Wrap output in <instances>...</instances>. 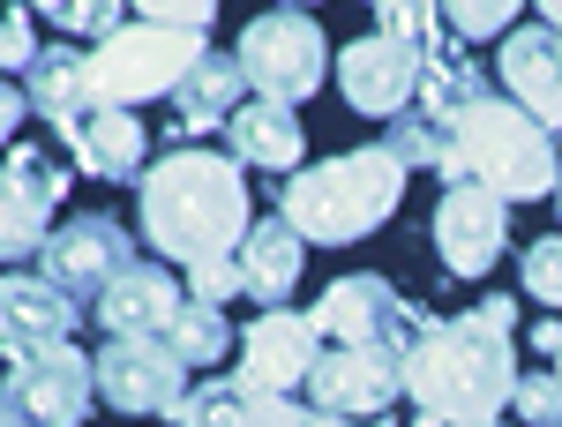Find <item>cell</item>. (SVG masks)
<instances>
[{
	"mask_svg": "<svg viewBox=\"0 0 562 427\" xmlns=\"http://www.w3.org/2000/svg\"><path fill=\"white\" fill-rule=\"evenodd\" d=\"M76 323H83V307L60 293L53 278H15V270H0V352L8 360H31V352H53V345L76 338Z\"/></svg>",
	"mask_w": 562,
	"mask_h": 427,
	"instance_id": "obj_15",
	"label": "cell"
},
{
	"mask_svg": "<svg viewBox=\"0 0 562 427\" xmlns=\"http://www.w3.org/2000/svg\"><path fill=\"white\" fill-rule=\"evenodd\" d=\"M233 427H360V420H338V413H315V405H293V397H248Z\"/></svg>",
	"mask_w": 562,
	"mask_h": 427,
	"instance_id": "obj_30",
	"label": "cell"
},
{
	"mask_svg": "<svg viewBox=\"0 0 562 427\" xmlns=\"http://www.w3.org/2000/svg\"><path fill=\"white\" fill-rule=\"evenodd\" d=\"M233 293H240V262H233V256H225V262H195V270H188V300L225 307Z\"/></svg>",
	"mask_w": 562,
	"mask_h": 427,
	"instance_id": "obj_36",
	"label": "cell"
},
{
	"mask_svg": "<svg viewBox=\"0 0 562 427\" xmlns=\"http://www.w3.org/2000/svg\"><path fill=\"white\" fill-rule=\"evenodd\" d=\"M128 262H135L128 225L105 217V211H83V217H68V225L38 248V278H53L76 307H98V293H105Z\"/></svg>",
	"mask_w": 562,
	"mask_h": 427,
	"instance_id": "obj_10",
	"label": "cell"
},
{
	"mask_svg": "<svg viewBox=\"0 0 562 427\" xmlns=\"http://www.w3.org/2000/svg\"><path fill=\"white\" fill-rule=\"evenodd\" d=\"M98 368V397L113 413H166L188 397V360L166 338H105V352L90 360Z\"/></svg>",
	"mask_w": 562,
	"mask_h": 427,
	"instance_id": "obj_12",
	"label": "cell"
},
{
	"mask_svg": "<svg viewBox=\"0 0 562 427\" xmlns=\"http://www.w3.org/2000/svg\"><path fill=\"white\" fill-rule=\"evenodd\" d=\"M225 158L233 166H262V172H301L307 158V128L293 105H278V98H248L233 121H225Z\"/></svg>",
	"mask_w": 562,
	"mask_h": 427,
	"instance_id": "obj_18",
	"label": "cell"
},
{
	"mask_svg": "<svg viewBox=\"0 0 562 427\" xmlns=\"http://www.w3.org/2000/svg\"><path fill=\"white\" fill-rule=\"evenodd\" d=\"M233 60H240V76H248L256 98H278V105L301 113V98L323 90L330 38H323V23H315L307 8H270V15H256V23L240 31Z\"/></svg>",
	"mask_w": 562,
	"mask_h": 427,
	"instance_id": "obj_6",
	"label": "cell"
},
{
	"mask_svg": "<svg viewBox=\"0 0 562 427\" xmlns=\"http://www.w3.org/2000/svg\"><path fill=\"white\" fill-rule=\"evenodd\" d=\"M503 90H510V105H525L540 128H562V31L548 23H518L510 38H503Z\"/></svg>",
	"mask_w": 562,
	"mask_h": 427,
	"instance_id": "obj_17",
	"label": "cell"
},
{
	"mask_svg": "<svg viewBox=\"0 0 562 427\" xmlns=\"http://www.w3.org/2000/svg\"><path fill=\"white\" fill-rule=\"evenodd\" d=\"M450 135H458V166H465V180L495 188L503 203H548V195H555V180H562L555 135L540 128L525 105H510V98L487 90Z\"/></svg>",
	"mask_w": 562,
	"mask_h": 427,
	"instance_id": "obj_4",
	"label": "cell"
},
{
	"mask_svg": "<svg viewBox=\"0 0 562 427\" xmlns=\"http://www.w3.org/2000/svg\"><path fill=\"white\" fill-rule=\"evenodd\" d=\"M383 150L397 158V166H435L442 180H465V166H458V135L442 128L435 113H420V105H405L397 121H383Z\"/></svg>",
	"mask_w": 562,
	"mask_h": 427,
	"instance_id": "obj_24",
	"label": "cell"
},
{
	"mask_svg": "<svg viewBox=\"0 0 562 427\" xmlns=\"http://www.w3.org/2000/svg\"><path fill=\"white\" fill-rule=\"evenodd\" d=\"M285 8H315V0H285Z\"/></svg>",
	"mask_w": 562,
	"mask_h": 427,
	"instance_id": "obj_40",
	"label": "cell"
},
{
	"mask_svg": "<svg viewBox=\"0 0 562 427\" xmlns=\"http://www.w3.org/2000/svg\"><path fill=\"white\" fill-rule=\"evenodd\" d=\"M307 315H315V330L330 345H397V352L420 338V323H428V315L397 293L390 278H375V270H346L338 285H323V300H315Z\"/></svg>",
	"mask_w": 562,
	"mask_h": 427,
	"instance_id": "obj_9",
	"label": "cell"
},
{
	"mask_svg": "<svg viewBox=\"0 0 562 427\" xmlns=\"http://www.w3.org/2000/svg\"><path fill=\"white\" fill-rule=\"evenodd\" d=\"M68 143V158L98 180H143V150H150V128L135 121V113H113V105H90L83 121H68L60 128Z\"/></svg>",
	"mask_w": 562,
	"mask_h": 427,
	"instance_id": "obj_19",
	"label": "cell"
},
{
	"mask_svg": "<svg viewBox=\"0 0 562 427\" xmlns=\"http://www.w3.org/2000/svg\"><path fill=\"white\" fill-rule=\"evenodd\" d=\"M23 113H31V98H23V90H15L8 76H0V143H8V135L23 128Z\"/></svg>",
	"mask_w": 562,
	"mask_h": 427,
	"instance_id": "obj_37",
	"label": "cell"
},
{
	"mask_svg": "<svg viewBox=\"0 0 562 427\" xmlns=\"http://www.w3.org/2000/svg\"><path fill=\"white\" fill-rule=\"evenodd\" d=\"M368 8H375V15H397V8H413V0H368Z\"/></svg>",
	"mask_w": 562,
	"mask_h": 427,
	"instance_id": "obj_39",
	"label": "cell"
},
{
	"mask_svg": "<svg viewBox=\"0 0 562 427\" xmlns=\"http://www.w3.org/2000/svg\"><path fill=\"white\" fill-rule=\"evenodd\" d=\"M45 240H53V195H38L31 180H15L0 166V262L38 256Z\"/></svg>",
	"mask_w": 562,
	"mask_h": 427,
	"instance_id": "obj_25",
	"label": "cell"
},
{
	"mask_svg": "<svg viewBox=\"0 0 562 427\" xmlns=\"http://www.w3.org/2000/svg\"><path fill=\"white\" fill-rule=\"evenodd\" d=\"M90 397H98V368L76 345H53V352H31L8 368L0 413H8V427H83Z\"/></svg>",
	"mask_w": 562,
	"mask_h": 427,
	"instance_id": "obj_8",
	"label": "cell"
},
{
	"mask_svg": "<svg viewBox=\"0 0 562 427\" xmlns=\"http://www.w3.org/2000/svg\"><path fill=\"white\" fill-rule=\"evenodd\" d=\"M532 345H540V352H562V323H540V330H532Z\"/></svg>",
	"mask_w": 562,
	"mask_h": 427,
	"instance_id": "obj_38",
	"label": "cell"
},
{
	"mask_svg": "<svg viewBox=\"0 0 562 427\" xmlns=\"http://www.w3.org/2000/svg\"><path fill=\"white\" fill-rule=\"evenodd\" d=\"M338 90H346L352 113L368 121H397L413 98H420V45L390 38V31H368L338 53Z\"/></svg>",
	"mask_w": 562,
	"mask_h": 427,
	"instance_id": "obj_14",
	"label": "cell"
},
{
	"mask_svg": "<svg viewBox=\"0 0 562 427\" xmlns=\"http://www.w3.org/2000/svg\"><path fill=\"white\" fill-rule=\"evenodd\" d=\"M128 8H143V23L195 31V38H211V23H217V0H128Z\"/></svg>",
	"mask_w": 562,
	"mask_h": 427,
	"instance_id": "obj_33",
	"label": "cell"
},
{
	"mask_svg": "<svg viewBox=\"0 0 562 427\" xmlns=\"http://www.w3.org/2000/svg\"><path fill=\"white\" fill-rule=\"evenodd\" d=\"M240 405H248V390H240V383L203 375V383L173 405V427H233V420H240Z\"/></svg>",
	"mask_w": 562,
	"mask_h": 427,
	"instance_id": "obj_29",
	"label": "cell"
},
{
	"mask_svg": "<svg viewBox=\"0 0 562 427\" xmlns=\"http://www.w3.org/2000/svg\"><path fill=\"white\" fill-rule=\"evenodd\" d=\"M188 307V293H180L173 262H143L135 256L105 293H98V323H105V338H166L173 330V315Z\"/></svg>",
	"mask_w": 562,
	"mask_h": 427,
	"instance_id": "obj_16",
	"label": "cell"
},
{
	"mask_svg": "<svg viewBox=\"0 0 562 427\" xmlns=\"http://www.w3.org/2000/svg\"><path fill=\"white\" fill-rule=\"evenodd\" d=\"M135 203H143V240L180 270L240 256V240L256 225L240 166L203 150V143H180L166 158H150L143 180H135Z\"/></svg>",
	"mask_w": 562,
	"mask_h": 427,
	"instance_id": "obj_2",
	"label": "cell"
},
{
	"mask_svg": "<svg viewBox=\"0 0 562 427\" xmlns=\"http://www.w3.org/2000/svg\"><path fill=\"white\" fill-rule=\"evenodd\" d=\"M315 360H323L315 315H301V307H262L256 323L240 330V375L233 383L248 390V397H293V390H307V368Z\"/></svg>",
	"mask_w": 562,
	"mask_h": 427,
	"instance_id": "obj_11",
	"label": "cell"
},
{
	"mask_svg": "<svg viewBox=\"0 0 562 427\" xmlns=\"http://www.w3.org/2000/svg\"><path fill=\"white\" fill-rule=\"evenodd\" d=\"M525 293L540 300V307H562V233L525 248Z\"/></svg>",
	"mask_w": 562,
	"mask_h": 427,
	"instance_id": "obj_31",
	"label": "cell"
},
{
	"mask_svg": "<svg viewBox=\"0 0 562 427\" xmlns=\"http://www.w3.org/2000/svg\"><path fill=\"white\" fill-rule=\"evenodd\" d=\"M435 248H442L450 278H487L510 248V203L480 180H450L435 203Z\"/></svg>",
	"mask_w": 562,
	"mask_h": 427,
	"instance_id": "obj_13",
	"label": "cell"
},
{
	"mask_svg": "<svg viewBox=\"0 0 562 427\" xmlns=\"http://www.w3.org/2000/svg\"><path fill=\"white\" fill-rule=\"evenodd\" d=\"M31 60H38V23L15 0V8H0V68H31Z\"/></svg>",
	"mask_w": 562,
	"mask_h": 427,
	"instance_id": "obj_35",
	"label": "cell"
},
{
	"mask_svg": "<svg viewBox=\"0 0 562 427\" xmlns=\"http://www.w3.org/2000/svg\"><path fill=\"white\" fill-rule=\"evenodd\" d=\"M23 8H31V15H45V23H60V31H68V38H113V31H121V8H128V0H23Z\"/></svg>",
	"mask_w": 562,
	"mask_h": 427,
	"instance_id": "obj_28",
	"label": "cell"
},
{
	"mask_svg": "<svg viewBox=\"0 0 562 427\" xmlns=\"http://www.w3.org/2000/svg\"><path fill=\"white\" fill-rule=\"evenodd\" d=\"M240 293L262 300V307H285L293 285H301V262H307V240L285 225V217H262L248 225V240H240Z\"/></svg>",
	"mask_w": 562,
	"mask_h": 427,
	"instance_id": "obj_21",
	"label": "cell"
},
{
	"mask_svg": "<svg viewBox=\"0 0 562 427\" xmlns=\"http://www.w3.org/2000/svg\"><path fill=\"white\" fill-rule=\"evenodd\" d=\"M8 172H15V180H31V188L53 195V203L68 195V166H60V158H45L38 143H15V150H8Z\"/></svg>",
	"mask_w": 562,
	"mask_h": 427,
	"instance_id": "obj_34",
	"label": "cell"
},
{
	"mask_svg": "<svg viewBox=\"0 0 562 427\" xmlns=\"http://www.w3.org/2000/svg\"><path fill=\"white\" fill-rule=\"evenodd\" d=\"M487 427H495V420H487Z\"/></svg>",
	"mask_w": 562,
	"mask_h": 427,
	"instance_id": "obj_44",
	"label": "cell"
},
{
	"mask_svg": "<svg viewBox=\"0 0 562 427\" xmlns=\"http://www.w3.org/2000/svg\"><path fill=\"white\" fill-rule=\"evenodd\" d=\"M23 98H31V113H45L53 128L83 121V113H90L83 53H76V45H38V60L23 68Z\"/></svg>",
	"mask_w": 562,
	"mask_h": 427,
	"instance_id": "obj_23",
	"label": "cell"
},
{
	"mask_svg": "<svg viewBox=\"0 0 562 427\" xmlns=\"http://www.w3.org/2000/svg\"><path fill=\"white\" fill-rule=\"evenodd\" d=\"M0 427H8V413H0Z\"/></svg>",
	"mask_w": 562,
	"mask_h": 427,
	"instance_id": "obj_42",
	"label": "cell"
},
{
	"mask_svg": "<svg viewBox=\"0 0 562 427\" xmlns=\"http://www.w3.org/2000/svg\"><path fill=\"white\" fill-rule=\"evenodd\" d=\"M532 8V0H442V23H450V38H510L518 31V15Z\"/></svg>",
	"mask_w": 562,
	"mask_h": 427,
	"instance_id": "obj_27",
	"label": "cell"
},
{
	"mask_svg": "<svg viewBox=\"0 0 562 427\" xmlns=\"http://www.w3.org/2000/svg\"><path fill=\"white\" fill-rule=\"evenodd\" d=\"M405 397V352L397 345H323L307 368V405L338 420H383Z\"/></svg>",
	"mask_w": 562,
	"mask_h": 427,
	"instance_id": "obj_7",
	"label": "cell"
},
{
	"mask_svg": "<svg viewBox=\"0 0 562 427\" xmlns=\"http://www.w3.org/2000/svg\"><path fill=\"white\" fill-rule=\"evenodd\" d=\"M555 360H562V352H555ZM555 375H562V368H555Z\"/></svg>",
	"mask_w": 562,
	"mask_h": 427,
	"instance_id": "obj_43",
	"label": "cell"
},
{
	"mask_svg": "<svg viewBox=\"0 0 562 427\" xmlns=\"http://www.w3.org/2000/svg\"><path fill=\"white\" fill-rule=\"evenodd\" d=\"M480 98H487V68L465 53V38H435L428 53H420V98H413V105L435 113L442 128H458Z\"/></svg>",
	"mask_w": 562,
	"mask_h": 427,
	"instance_id": "obj_22",
	"label": "cell"
},
{
	"mask_svg": "<svg viewBox=\"0 0 562 427\" xmlns=\"http://www.w3.org/2000/svg\"><path fill=\"white\" fill-rule=\"evenodd\" d=\"M548 203H562V180H555V195H548Z\"/></svg>",
	"mask_w": 562,
	"mask_h": 427,
	"instance_id": "obj_41",
	"label": "cell"
},
{
	"mask_svg": "<svg viewBox=\"0 0 562 427\" xmlns=\"http://www.w3.org/2000/svg\"><path fill=\"white\" fill-rule=\"evenodd\" d=\"M248 105V76H240V60L233 53H203L188 76H180L173 90V113H180V128H166V143H195V128H225L233 113Z\"/></svg>",
	"mask_w": 562,
	"mask_h": 427,
	"instance_id": "obj_20",
	"label": "cell"
},
{
	"mask_svg": "<svg viewBox=\"0 0 562 427\" xmlns=\"http://www.w3.org/2000/svg\"><path fill=\"white\" fill-rule=\"evenodd\" d=\"M397 203H405V166L390 158L383 143H360V150H338L323 166H301L278 188V217L301 240H323V248L368 240L375 225L397 217Z\"/></svg>",
	"mask_w": 562,
	"mask_h": 427,
	"instance_id": "obj_3",
	"label": "cell"
},
{
	"mask_svg": "<svg viewBox=\"0 0 562 427\" xmlns=\"http://www.w3.org/2000/svg\"><path fill=\"white\" fill-rule=\"evenodd\" d=\"M166 345H173L188 368H217L225 352H233V323H225V307H203V300H188L173 315V330H166Z\"/></svg>",
	"mask_w": 562,
	"mask_h": 427,
	"instance_id": "obj_26",
	"label": "cell"
},
{
	"mask_svg": "<svg viewBox=\"0 0 562 427\" xmlns=\"http://www.w3.org/2000/svg\"><path fill=\"white\" fill-rule=\"evenodd\" d=\"M510 405H518L532 427H555V420H562V375H555V368H532V375H518V397H510Z\"/></svg>",
	"mask_w": 562,
	"mask_h": 427,
	"instance_id": "obj_32",
	"label": "cell"
},
{
	"mask_svg": "<svg viewBox=\"0 0 562 427\" xmlns=\"http://www.w3.org/2000/svg\"><path fill=\"white\" fill-rule=\"evenodd\" d=\"M555 427H562V420H555Z\"/></svg>",
	"mask_w": 562,
	"mask_h": 427,
	"instance_id": "obj_45",
	"label": "cell"
},
{
	"mask_svg": "<svg viewBox=\"0 0 562 427\" xmlns=\"http://www.w3.org/2000/svg\"><path fill=\"white\" fill-rule=\"evenodd\" d=\"M211 53V38L195 31H166V23H121L105 45L83 53V76H90V105H113V113H135L150 98H173L180 76Z\"/></svg>",
	"mask_w": 562,
	"mask_h": 427,
	"instance_id": "obj_5",
	"label": "cell"
},
{
	"mask_svg": "<svg viewBox=\"0 0 562 427\" xmlns=\"http://www.w3.org/2000/svg\"><path fill=\"white\" fill-rule=\"evenodd\" d=\"M405 397L442 427H487L518 397V300L487 293L465 315L420 323L405 345Z\"/></svg>",
	"mask_w": 562,
	"mask_h": 427,
	"instance_id": "obj_1",
	"label": "cell"
}]
</instances>
